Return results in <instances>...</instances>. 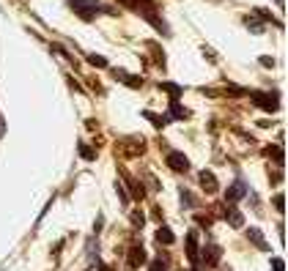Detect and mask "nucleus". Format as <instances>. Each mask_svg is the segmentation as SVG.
Here are the masks:
<instances>
[{
    "mask_svg": "<svg viewBox=\"0 0 288 271\" xmlns=\"http://www.w3.org/2000/svg\"><path fill=\"white\" fill-rule=\"evenodd\" d=\"M187 258L192 266H198V258H201V252H198V241H195V233L187 236Z\"/></svg>",
    "mask_w": 288,
    "mask_h": 271,
    "instance_id": "nucleus-10",
    "label": "nucleus"
},
{
    "mask_svg": "<svg viewBox=\"0 0 288 271\" xmlns=\"http://www.w3.org/2000/svg\"><path fill=\"white\" fill-rule=\"evenodd\" d=\"M170 113H173L176 118H187V115H189V113H187V110H181L179 105H173V107H170Z\"/></svg>",
    "mask_w": 288,
    "mask_h": 271,
    "instance_id": "nucleus-20",
    "label": "nucleus"
},
{
    "mask_svg": "<svg viewBox=\"0 0 288 271\" xmlns=\"http://www.w3.org/2000/svg\"><path fill=\"white\" fill-rule=\"evenodd\" d=\"M181 200L187 203V209H189V205H195V197H192V195L187 192V189H181Z\"/></svg>",
    "mask_w": 288,
    "mask_h": 271,
    "instance_id": "nucleus-19",
    "label": "nucleus"
},
{
    "mask_svg": "<svg viewBox=\"0 0 288 271\" xmlns=\"http://www.w3.org/2000/svg\"><path fill=\"white\" fill-rule=\"evenodd\" d=\"M69 6L83 19H93V17H99V14H102V6L99 3H91V0H69Z\"/></svg>",
    "mask_w": 288,
    "mask_h": 271,
    "instance_id": "nucleus-2",
    "label": "nucleus"
},
{
    "mask_svg": "<svg viewBox=\"0 0 288 271\" xmlns=\"http://www.w3.org/2000/svg\"><path fill=\"white\" fill-rule=\"evenodd\" d=\"M198 181H201V186H203L209 195L217 192V178H214V173H209V170H201V175H198Z\"/></svg>",
    "mask_w": 288,
    "mask_h": 271,
    "instance_id": "nucleus-7",
    "label": "nucleus"
},
{
    "mask_svg": "<svg viewBox=\"0 0 288 271\" xmlns=\"http://www.w3.org/2000/svg\"><path fill=\"white\" fill-rule=\"evenodd\" d=\"M132 225H135V227L146 225V217H143V214H140V211H132Z\"/></svg>",
    "mask_w": 288,
    "mask_h": 271,
    "instance_id": "nucleus-18",
    "label": "nucleus"
},
{
    "mask_svg": "<svg viewBox=\"0 0 288 271\" xmlns=\"http://www.w3.org/2000/svg\"><path fill=\"white\" fill-rule=\"evenodd\" d=\"M80 156H83V159H96V151L88 148L85 142H83V145H80Z\"/></svg>",
    "mask_w": 288,
    "mask_h": 271,
    "instance_id": "nucleus-16",
    "label": "nucleus"
},
{
    "mask_svg": "<svg viewBox=\"0 0 288 271\" xmlns=\"http://www.w3.org/2000/svg\"><path fill=\"white\" fill-rule=\"evenodd\" d=\"M132 195L138 197V200H143V195H146V192H143V186H140V184H132Z\"/></svg>",
    "mask_w": 288,
    "mask_h": 271,
    "instance_id": "nucleus-22",
    "label": "nucleus"
},
{
    "mask_svg": "<svg viewBox=\"0 0 288 271\" xmlns=\"http://www.w3.org/2000/svg\"><path fill=\"white\" fill-rule=\"evenodd\" d=\"M159 88H162V91H167V93H173L170 99H179V96H181V88H179V85H173V82H162Z\"/></svg>",
    "mask_w": 288,
    "mask_h": 271,
    "instance_id": "nucleus-14",
    "label": "nucleus"
},
{
    "mask_svg": "<svg viewBox=\"0 0 288 271\" xmlns=\"http://www.w3.org/2000/svg\"><path fill=\"white\" fill-rule=\"evenodd\" d=\"M167 167L176 170V173H187L189 162H187V156H184V154H179V151H170V154H167Z\"/></svg>",
    "mask_w": 288,
    "mask_h": 271,
    "instance_id": "nucleus-4",
    "label": "nucleus"
},
{
    "mask_svg": "<svg viewBox=\"0 0 288 271\" xmlns=\"http://www.w3.org/2000/svg\"><path fill=\"white\" fill-rule=\"evenodd\" d=\"M263 156L275 159L277 164H283V159H285V154H283V148H280V145H266V148H263Z\"/></svg>",
    "mask_w": 288,
    "mask_h": 271,
    "instance_id": "nucleus-12",
    "label": "nucleus"
},
{
    "mask_svg": "<svg viewBox=\"0 0 288 271\" xmlns=\"http://www.w3.org/2000/svg\"><path fill=\"white\" fill-rule=\"evenodd\" d=\"M222 217H225V219H228V222H231V225H234V227H242V225H244L242 214H239L236 209H231V205H225V209H222Z\"/></svg>",
    "mask_w": 288,
    "mask_h": 271,
    "instance_id": "nucleus-11",
    "label": "nucleus"
},
{
    "mask_svg": "<svg viewBox=\"0 0 288 271\" xmlns=\"http://www.w3.org/2000/svg\"><path fill=\"white\" fill-rule=\"evenodd\" d=\"M99 271H113V268H110V266H99Z\"/></svg>",
    "mask_w": 288,
    "mask_h": 271,
    "instance_id": "nucleus-26",
    "label": "nucleus"
},
{
    "mask_svg": "<svg viewBox=\"0 0 288 271\" xmlns=\"http://www.w3.org/2000/svg\"><path fill=\"white\" fill-rule=\"evenodd\" d=\"M253 105L266 110V113H275L280 107V101H277V93H253Z\"/></svg>",
    "mask_w": 288,
    "mask_h": 271,
    "instance_id": "nucleus-3",
    "label": "nucleus"
},
{
    "mask_svg": "<svg viewBox=\"0 0 288 271\" xmlns=\"http://www.w3.org/2000/svg\"><path fill=\"white\" fill-rule=\"evenodd\" d=\"M244 195H247V184H242V181H236L234 186H228L225 200H228V203H236V200H242Z\"/></svg>",
    "mask_w": 288,
    "mask_h": 271,
    "instance_id": "nucleus-6",
    "label": "nucleus"
},
{
    "mask_svg": "<svg viewBox=\"0 0 288 271\" xmlns=\"http://www.w3.org/2000/svg\"><path fill=\"white\" fill-rule=\"evenodd\" d=\"M129 268H138V266H143V263H146V249H143V246H132L129 249Z\"/></svg>",
    "mask_w": 288,
    "mask_h": 271,
    "instance_id": "nucleus-9",
    "label": "nucleus"
},
{
    "mask_svg": "<svg viewBox=\"0 0 288 271\" xmlns=\"http://www.w3.org/2000/svg\"><path fill=\"white\" fill-rule=\"evenodd\" d=\"M220 255H222V249L217 244H209V246H203V263L206 266H217V260H220Z\"/></svg>",
    "mask_w": 288,
    "mask_h": 271,
    "instance_id": "nucleus-5",
    "label": "nucleus"
},
{
    "mask_svg": "<svg viewBox=\"0 0 288 271\" xmlns=\"http://www.w3.org/2000/svg\"><path fill=\"white\" fill-rule=\"evenodd\" d=\"M275 209H277V211H285V197H283V195L275 197Z\"/></svg>",
    "mask_w": 288,
    "mask_h": 271,
    "instance_id": "nucleus-21",
    "label": "nucleus"
},
{
    "mask_svg": "<svg viewBox=\"0 0 288 271\" xmlns=\"http://www.w3.org/2000/svg\"><path fill=\"white\" fill-rule=\"evenodd\" d=\"M272 268H275V271H285V266H283V260H280V258L272 260Z\"/></svg>",
    "mask_w": 288,
    "mask_h": 271,
    "instance_id": "nucleus-24",
    "label": "nucleus"
},
{
    "mask_svg": "<svg viewBox=\"0 0 288 271\" xmlns=\"http://www.w3.org/2000/svg\"><path fill=\"white\" fill-rule=\"evenodd\" d=\"M148 271H165V258H157L148 263Z\"/></svg>",
    "mask_w": 288,
    "mask_h": 271,
    "instance_id": "nucleus-17",
    "label": "nucleus"
},
{
    "mask_svg": "<svg viewBox=\"0 0 288 271\" xmlns=\"http://www.w3.org/2000/svg\"><path fill=\"white\" fill-rule=\"evenodd\" d=\"M88 63H91V66H99V69H105V66H107V60H105V58H99V55H88Z\"/></svg>",
    "mask_w": 288,
    "mask_h": 271,
    "instance_id": "nucleus-15",
    "label": "nucleus"
},
{
    "mask_svg": "<svg viewBox=\"0 0 288 271\" xmlns=\"http://www.w3.org/2000/svg\"><path fill=\"white\" fill-rule=\"evenodd\" d=\"M247 238H250V241H253L255 246H258V249H261V252H266V249H269L266 238H263V233H261V230H258V227H247Z\"/></svg>",
    "mask_w": 288,
    "mask_h": 271,
    "instance_id": "nucleus-8",
    "label": "nucleus"
},
{
    "mask_svg": "<svg viewBox=\"0 0 288 271\" xmlns=\"http://www.w3.org/2000/svg\"><path fill=\"white\" fill-rule=\"evenodd\" d=\"M3 132H6V123H3V118H0V137H3Z\"/></svg>",
    "mask_w": 288,
    "mask_h": 271,
    "instance_id": "nucleus-25",
    "label": "nucleus"
},
{
    "mask_svg": "<svg viewBox=\"0 0 288 271\" xmlns=\"http://www.w3.org/2000/svg\"><path fill=\"white\" fill-rule=\"evenodd\" d=\"M192 271H195V268H192Z\"/></svg>",
    "mask_w": 288,
    "mask_h": 271,
    "instance_id": "nucleus-27",
    "label": "nucleus"
},
{
    "mask_svg": "<svg viewBox=\"0 0 288 271\" xmlns=\"http://www.w3.org/2000/svg\"><path fill=\"white\" fill-rule=\"evenodd\" d=\"M124 6H129L132 11H138V14H143L151 25H157V28H165L162 25V19H159V14H157V6L151 3V0H121Z\"/></svg>",
    "mask_w": 288,
    "mask_h": 271,
    "instance_id": "nucleus-1",
    "label": "nucleus"
},
{
    "mask_svg": "<svg viewBox=\"0 0 288 271\" xmlns=\"http://www.w3.org/2000/svg\"><path fill=\"white\" fill-rule=\"evenodd\" d=\"M154 238H157V244H165V246H170V244L176 241V236H173V233H170V230H167V227H159Z\"/></svg>",
    "mask_w": 288,
    "mask_h": 271,
    "instance_id": "nucleus-13",
    "label": "nucleus"
},
{
    "mask_svg": "<svg viewBox=\"0 0 288 271\" xmlns=\"http://www.w3.org/2000/svg\"><path fill=\"white\" fill-rule=\"evenodd\" d=\"M116 192H118V197H121V203H126V200H129V197H126V192H124V186L118 184V181H116Z\"/></svg>",
    "mask_w": 288,
    "mask_h": 271,
    "instance_id": "nucleus-23",
    "label": "nucleus"
}]
</instances>
